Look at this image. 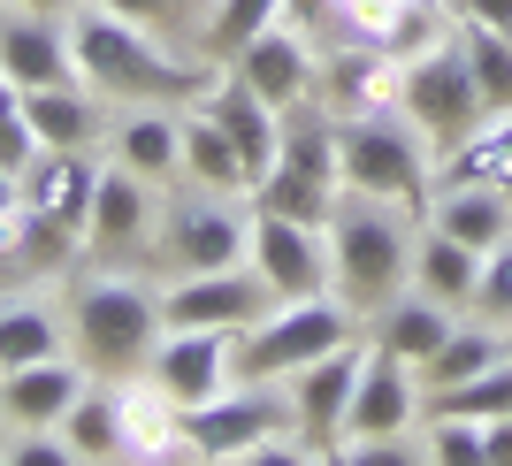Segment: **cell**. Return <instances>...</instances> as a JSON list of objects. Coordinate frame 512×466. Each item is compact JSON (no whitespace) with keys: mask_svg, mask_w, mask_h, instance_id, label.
Listing matches in <instances>:
<instances>
[{"mask_svg":"<svg viewBox=\"0 0 512 466\" xmlns=\"http://www.w3.org/2000/svg\"><path fill=\"white\" fill-rule=\"evenodd\" d=\"M260 214H291V222H314V230H329V214H337L344 191L337 184H321V176L291 169V161H276L268 176H253V191H245Z\"/></svg>","mask_w":512,"mask_h":466,"instance_id":"cell-30","label":"cell"},{"mask_svg":"<svg viewBox=\"0 0 512 466\" xmlns=\"http://www.w3.org/2000/svg\"><path fill=\"white\" fill-rule=\"evenodd\" d=\"M474 283H482V253L421 222V237H413V291L444 298L451 314H467V306H474Z\"/></svg>","mask_w":512,"mask_h":466,"instance_id":"cell-27","label":"cell"},{"mask_svg":"<svg viewBox=\"0 0 512 466\" xmlns=\"http://www.w3.org/2000/svg\"><path fill=\"white\" fill-rule=\"evenodd\" d=\"M153 337H161V291L138 276H92L77 291V314H69V344L92 375L123 382V375H146L153 360Z\"/></svg>","mask_w":512,"mask_h":466,"instance_id":"cell-4","label":"cell"},{"mask_svg":"<svg viewBox=\"0 0 512 466\" xmlns=\"http://www.w3.org/2000/svg\"><path fill=\"white\" fill-rule=\"evenodd\" d=\"M192 107H199V115H214V123L230 130V146L245 153V169H253V176H268V169H276V138H283V115H276L268 100H260V92L245 85V77H237V69L207 77Z\"/></svg>","mask_w":512,"mask_h":466,"instance_id":"cell-18","label":"cell"},{"mask_svg":"<svg viewBox=\"0 0 512 466\" xmlns=\"http://www.w3.org/2000/svg\"><path fill=\"white\" fill-rule=\"evenodd\" d=\"M451 329H459V314H451L444 298H428V291H413V283H406L390 306H375V337H367V344L390 352V360H406V367H421Z\"/></svg>","mask_w":512,"mask_h":466,"instance_id":"cell-24","label":"cell"},{"mask_svg":"<svg viewBox=\"0 0 512 466\" xmlns=\"http://www.w3.org/2000/svg\"><path fill=\"white\" fill-rule=\"evenodd\" d=\"M276 428H291V390L283 382H230L222 398L184 405V459H245Z\"/></svg>","mask_w":512,"mask_h":466,"instance_id":"cell-8","label":"cell"},{"mask_svg":"<svg viewBox=\"0 0 512 466\" xmlns=\"http://www.w3.org/2000/svg\"><path fill=\"white\" fill-rule=\"evenodd\" d=\"M115 161L138 169L146 184L184 176V115H169L161 100H130V115L115 123Z\"/></svg>","mask_w":512,"mask_h":466,"instance_id":"cell-23","label":"cell"},{"mask_svg":"<svg viewBox=\"0 0 512 466\" xmlns=\"http://www.w3.org/2000/svg\"><path fill=\"white\" fill-rule=\"evenodd\" d=\"M77 398H85V360H69V352L0 375V413H8L16 428H62V413Z\"/></svg>","mask_w":512,"mask_h":466,"instance_id":"cell-19","label":"cell"},{"mask_svg":"<svg viewBox=\"0 0 512 466\" xmlns=\"http://www.w3.org/2000/svg\"><path fill=\"white\" fill-rule=\"evenodd\" d=\"M428 444H421V459H436V466H482V421H467V413H428Z\"/></svg>","mask_w":512,"mask_h":466,"instance_id":"cell-35","label":"cell"},{"mask_svg":"<svg viewBox=\"0 0 512 466\" xmlns=\"http://www.w3.org/2000/svg\"><path fill=\"white\" fill-rule=\"evenodd\" d=\"M321 107L329 115H383L398 107V54L360 39H337V54H321Z\"/></svg>","mask_w":512,"mask_h":466,"instance_id":"cell-16","label":"cell"},{"mask_svg":"<svg viewBox=\"0 0 512 466\" xmlns=\"http://www.w3.org/2000/svg\"><path fill=\"white\" fill-rule=\"evenodd\" d=\"M62 436H69V451H77V466L123 459V413H115V390H92V382H85V398L62 413Z\"/></svg>","mask_w":512,"mask_h":466,"instance_id":"cell-32","label":"cell"},{"mask_svg":"<svg viewBox=\"0 0 512 466\" xmlns=\"http://www.w3.org/2000/svg\"><path fill=\"white\" fill-rule=\"evenodd\" d=\"M268 23H283V0H214V16H207V54H222L230 62L245 39H260Z\"/></svg>","mask_w":512,"mask_h":466,"instance_id":"cell-34","label":"cell"},{"mask_svg":"<svg viewBox=\"0 0 512 466\" xmlns=\"http://www.w3.org/2000/svg\"><path fill=\"white\" fill-rule=\"evenodd\" d=\"M360 337V306L344 291H314V298H276L268 314L237 337V382H291L306 360L337 352Z\"/></svg>","mask_w":512,"mask_h":466,"instance_id":"cell-5","label":"cell"},{"mask_svg":"<svg viewBox=\"0 0 512 466\" xmlns=\"http://www.w3.org/2000/svg\"><path fill=\"white\" fill-rule=\"evenodd\" d=\"M428 421V390L406 360H390L367 344V375L352 390V413H344V436H413Z\"/></svg>","mask_w":512,"mask_h":466,"instance_id":"cell-14","label":"cell"},{"mask_svg":"<svg viewBox=\"0 0 512 466\" xmlns=\"http://www.w3.org/2000/svg\"><path fill=\"white\" fill-rule=\"evenodd\" d=\"M482 466H512V413L482 421Z\"/></svg>","mask_w":512,"mask_h":466,"instance_id":"cell-40","label":"cell"},{"mask_svg":"<svg viewBox=\"0 0 512 466\" xmlns=\"http://www.w3.org/2000/svg\"><path fill=\"white\" fill-rule=\"evenodd\" d=\"M8 207H16V176L0 169V214H8Z\"/></svg>","mask_w":512,"mask_h":466,"instance_id":"cell-41","label":"cell"},{"mask_svg":"<svg viewBox=\"0 0 512 466\" xmlns=\"http://www.w3.org/2000/svg\"><path fill=\"white\" fill-rule=\"evenodd\" d=\"M398 115L421 130L428 146H451L467 123H482V115H490L451 31H444L436 46H421V54H406V62H398Z\"/></svg>","mask_w":512,"mask_h":466,"instance_id":"cell-6","label":"cell"},{"mask_svg":"<svg viewBox=\"0 0 512 466\" xmlns=\"http://www.w3.org/2000/svg\"><path fill=\"white\" fill-rule=\"evenodd\" d=\"M62 352V314L46 298H0V375Z\"/></svg>","mask_w":512,"mask_h":466,"instance_id":"cell-31","label":"cell"},{"mask_svg":"<svg viewBox=\"0 0 512 466\" xmlns=\"http://www.w3.org/2000/svg\"><path fill=\"white\" fill-rule=\"evenodd\" d=\"M31 153H39V138H31V123H23V85L0 69V169L16 176Z\"/></svg>","mask_w":512,"mask_h":466,"instance_id":"cell-37","label":"cell"},{"mask_svg":"<svg viewBox=\"0 0 512 466\" xmlns=\"http://www.w3.org/2000/svg\"><path fill=\"white\" fill-rule=\"evenodd\" d=\"M436 184H482L512 199V107H490L451 146H436Z\"/></svg>","mask_w":512,"mask_h":466,"instance_id":"cell-21","label":"cell"},{"mask_svg":"<svg viewBox=\"0 0 512 466\" xmlns=\"http://www.w3.org/2000/svg\"><path fill=\"white\" fill-rule=\"evenodd\" d=\"M268 306H276V291L245 260L237 268H199V276H176L161 291V329H230V337H245Z\"/></svg>","mask_w":512,"mask_h":466,"instance_id":"cell-9","label":"cell"},{"mask_svg":"<svg viewBox=\"0 0 512 466\" xmlns=\"http://www.w3.org/2000/svg\"><path fill=\"white\" fill-rule=\"evenodd\" d=\"M69 54H77V77L115 100H199V85L214 77L199 62H176L146 23H123L107 8H85L69 23Z\"/></svg>","mask_w":512,"mask_h":466,"instance_id":"cell-2","label":"cell"},{"mask_svg":"<svg viewBox=\"0 0 512 466\" xmlns=\"http://www.w3.org/2000/svg\"><path fill=\"white\" fill-rule=\"evenodd\" d=\"M413 237H421L413 207H390V199H367V191L337 199V214H329V276L360 314L390 306L413 283Z\"/></svg>","mask_w":512,"mask_h":466,"instance_id":"cell-1","label":"cell"},{"mask_svg":"<svg viewBox=\"0 0 512 466\" xmlns=\"http://www.w3.org/2000/svg\"><path fill=\"white\" fill-rule=\"evenodd\" d=\"M8 428H16V421H8V413H0V451H8Z\"/></svg>","mask_w":512,"mask_h":466,"instance_id":"cell-43","label":"cell"},{"mask_svg":"<svg viewBox=\"0 0 512 466\" xmlns=\"http://www.w3.org/2000/svg\"><path fill=\"white\" fill-rule=\"evenodd\" d=\"M421 222L459 237V245H474V253H490L497 237H512V199L505 191H482V184H436Z\"/></svg>","mask_w":512,"mask_h":466,"instance_id":"cell-25","label":"cell"},{"mask_svg":"<svg viewBox=\"0 0 512 466\" xmlns=\"http://www.w3.org/2000/svg\"><path fill=\"white\" fill-rule=\"evenodd\" d=\"M451 23H490V31H512V0H444Z\"/></svg>","mask_w":512,"mask_h":466,"instance_id":"cell-38","label":"cell"},{"mask_svg":"<svg viewBox=\"0 0 512 466\" xmlns=\"http://www.w3.org/2000/svg\"><path fill=\"white\" fill-rule=\"evenodd\" d=\"M16 8H39V16H54V8H69V0H16Z\"/></svg>","mask_w":512,"mask_h":466,"instance_id":"cell-42","label":"cell"},{"mask_svg":"<svg viewBox=\"0 0 512 466\" xmlns=\"http://www.w3.org/2000/svg\"><path fill=\"white\" fill-rule=\"evenodd\" d=\"M23 123H31L39 146H77V153L100 146V107H92L85 85H39V92H23Z\"/></svg>","mask_w":512,"mask_h":466,"instance_id":"cell-28","label":"cell"},{"mask_svg":"<svg viewBox=\"0 0 512 466\" xmlns=\"http://www.w3.org/2000/svg\"><path fill=\"white\" fill-rule=\"evenodd\" d=\"M230 69H237V77H245L268 107H276V115L321 92V46L306 39L299 23H268L260 39H245V46L230 54Z\"/></svg>","mask_w":512,"mask_h":466,"instance_id":"cell-13","label":"cell"},{"mask_svg":"<svg viewBox=\"0 0 512 466\" xmlns=\"http://www.w3.org/2000/svg\"><path fill=\"white\" fill-rule=\"evenodd\" d=\"M474 321H497V329H512V237H497L490 253H482V283H474Z\"/></svg>","mask_w":512,"mask_h":466,"instance_id":"cell-36","label":"cell"},{"mask_svg":"<svg viewBox=\"0 0 512 466\" xmlns=\"http://www.w3.org/2000/svg\"><path fill=\"white\" fill-rule=\"evenodd\" d=\"M497 360H512V329H497V321H459L436 352H428L413 375H421V390L428 398H444V390H459V382H474L482 367H497Z\"/></svg>","mask_w":512,"mask_h":466,"instance_id":"cell-26","label":"cell"},{"mask_svg":"<svg viewBox=\"0 0 512 466\" xmlns=\"http://www.w3.org/2000/svg\"><path fill=\"white\" fill-rule=\"evenodd\" d=\"M245 268H253L276 298L337 291V276H329V230L291 222V214H260V207H253V245H245Z\"/></svg>","mask_w":512,"mask_h":466,"instance_id":"cell-11","label":"cell"},{"mask_svg":"<svg viewBox=\"0 0 512 466\" xmlns=\"http://www.w3.org/2000/svg\"><path fill=\"white\" fill-rule=\"evenodd\" d=\"M451 39L474 69V92L482 107H512V31H490V23H451Z\"/></svg>","mask_w":512,"mask_h":466,"instance_id":"cell-33","label":"cell"},{"mask_svg":"<svg viewBox=\"0 0 512 466\" xmlns=\"http://www.w3.org/2000/svg\"><path fill=\"white\" fill-rule=\"evenodd\" d=\"M184 184L199 191H253V169H245V153L230 146V130L214 123V115H199V107H184Z\"/></svg>","mask_w":512,"mask_h":466,"instance_id":"cell-29","label":"cell"},{"mask_svg":"<svg viewBox=\"0 0 512 466\" xmlns=\"http://www.w3.org/2000/svg\"><path fill=\"white\" fill-rule=\"evenodd\" d=\"M360 375H367V337H352V344H337V352L306 360L299 375L283 382V390H291V428H299L321 459H337V444H344V413H352Z\"/></svg>","mask_w":512,"mask_h":466,"instance_id":"cell-10","label":"cell"},{"mask_svg":"<svg viewBox=\"0 0 512 466\" xmlns=\"http://www.w3.org/2000/svg\"><path fill=\"white\" fill-rule=\"evenodd\" d=\"M146 230H153V184L138 169H123V161H100L85 237L100 253H130V245H146Z\"/></svg>","mask_w":512,"mask_h":466,"instance_id":"cell-22","label":"cell"},{"mask_svg":"<svg viewBox=\"0 0 512 466\" xmlns=\"http://www.w3.org/2000/svg\"><path fill=\"white\" fill-rule=\"evenodd\" d=\"M0 69H8L23 92L85 85V77H77V54H69V31H54L39 8H16V0L0 8Z\"/></svg>","mask_w":512,"mask_h":466,"instance_id":"cell-17","label":"cell"},{"mask_svg":"<svg viewBox=\"0 0 512 466\" xmlns=\"http://www.w3.org/2000/svg\"><path fill=\"white\" fill-rule=\"evenodd\" d=\"M92 184H100V161L77 146H39L16 169V199L31 214H46V222H69V230L92 222Z\"/></svg>","mask_w":512,"mask_h":466,"instance_id":"cell-15","label":"cell"},{"mask_svg":"<svg viewBox=\"0 0 512 466\" xmlns=\"http://www.w3.org/2000/svg\"><path fill=\"white\" fill-rule=\"evenodd\" d=\"M253 245V199L237 191H184L169 214H161V260L176 276H199V268H237Z\"/></svg>","mask_w":512,"mask_h":466,"instance_id":"cell-7","label":"cell"},{"mask_svg":"<svg viewBox=\"0 0 512 466\" xmlns=\"http://www.w3.org/2000/svg\"><path fill=\"white\" fill-rule=\"evenodd\" d=\"M146 375L161 382L176 405H207L237 382V337L230 329H161Z\"/></svg>","mask_w":512,"mask_h":466,"instance_id":"cell-12","label":"cell"},{"mask_svg":"<svg viewBox=\"0 0 512 466\" xmlns=\"http://www.w3.org/2000/svg\"><path fill=\"white\" fill-rule=\"evenodd\" d=\"M337 169H344V191H367V199L428 214L436 146H428L398 107H383V115H344L337 123Z\"/></svg>","mask_w":512,"mask_h":466,"instance_id":"cell-3","label":"cell"},{"mask_svg":"<svg viewBox=\"0 0 512 466\" xmlns=\"http://www.w3.org/2000/svg\"><path fill=\"white\" fill-rule=\"evenodd\" d=\"M115 413H123V459H184V405L153 375L115 382Z\"/></svg>","mask_w":512,"mask_h":466,"instance_id":"cell-20","label":"cell"},{"mask_svg":"<svg viewBox=\"0 0 512 466\" xmlns=\"http://www.w3.org/2000/svg\"><path fill=\"white\" fill-rule=\"evenodd\" d=\"M92 8H107V16H123V23H146V31L169 23V0H92Z\"/></svg>","mask_w":512,"mask_h":466,"instance_id":"cell-39","label":"cell"}]
</instances>
